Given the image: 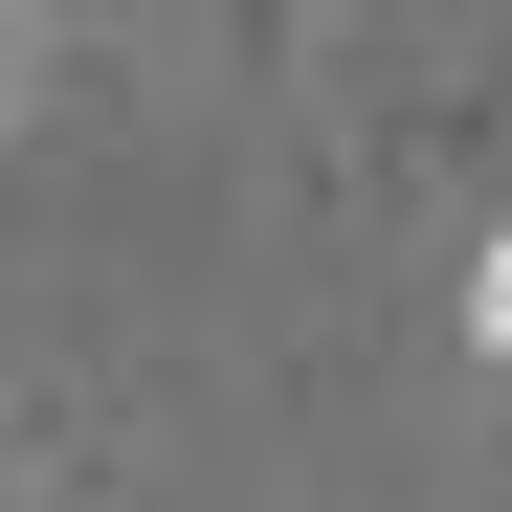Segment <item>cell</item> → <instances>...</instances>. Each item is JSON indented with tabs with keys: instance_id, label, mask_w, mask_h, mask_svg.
<instances>
[{
	"instance_id": "1",
	"label": "cell",
	"mask_w": 512,
	"mask_h": 512,
	"mask_svg": "<svg viewBox=\"0 0 512 512\" xmlns=\"http://www.w3.org/2000/svg\"><path fill=\"white\" fill-rule=\"evenodd\" d=\"M446 334H468V357H490V379H512V223H490V245H468V268H446Z\"/></svg>"
},
{
	"instance_id": "2",
	"label": "cell",
	"mask_w": 512,
	"mask_h": 512,
	"mask_svg": "<svg viewBox=\"0 0 512 512\" xmlns=\"http://www.w3.org/2000/svg\"><path fill=\"white\" fill-rule=\"evenodd\" d=\"M0 512H23V446H0Z\"/></svg>"
},
{
	"instance_id": "3",
	"label": "cell",
	"mask_w": 512,
	"mask_h": 512,
	"mask_svg": "<svg viewBox=\"0 0 512 512\" xmlns=\"http://www.w3.org/2000/svg\"><path fill=\"white\" fill-rule=\"evenodd\" d=\"M0 67H23V45H0Z\"/></svg>"
}]
</instances>
